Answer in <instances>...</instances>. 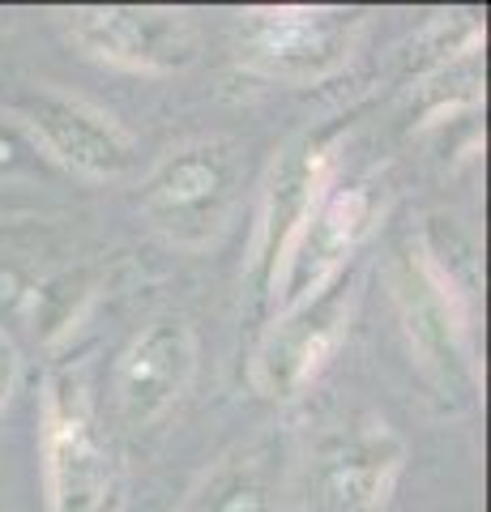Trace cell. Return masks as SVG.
<instances>
[{
  "label": "cell",
  "mask_w": 491,
  "mask_h": 512,
  "mask_svg": "<svg viewBox=\"0 0 491 512\" xmlns=\"http://www.w3.org/2000/svg\"><path fill=\"white\" fill-rule=\"evenodd\" d=\"M363 278L355 265L342 278H334L325 291L308 295L295 308H282L274 325L265 329L252 355V384L269 402H291L325 372V363L338 355V346L351 333V320L359 308Z\"/></svg>",
  "instance_id": "6"
},
{
  "label": "cell",
  "mask_w": 491,
  "mask_h": 512,
  "mask_svg": "<svg viewBox=\"0 0 491 512\" xmlns=\"http://www.w3.org/2000/svg\"><path fill=\"white\" fill-rule=\"evenodd\" d=\"M197 376V329L180 312H158L120 350L112 372L116 419L129 431L163 423Z\"/></svg>",
  "instance_id": "11"
},
{
  "label": "cell",
  "mask_w": 491,
  "mask_h": 512,
  "mask_svg": "<svg viewBox=\"0 0 491 512\" xmlns=\"http://www.w3.org/2000/svg\"><path fill=\"white\" fill-rule=\"evenodd\" d=\"M483 52V26L470 13H440L419 35V43L410 47V73L419 77H440L466 64Z\"/></svg>",
  "instance_id": "12"
},
{
  "label": "cell",
  "mask_w": 491,
  "mask_h": 512,
  "mask_svg": "<svg viewBox=\"0 0 491 512\" xmlns=\"http://www.w3.org/2000/svg\"><path fill=\"white\" fill-rule=\"evenodd\" d=\"M406 470V440L385 419L363 414L312 448L308 508L312 512H380Z\"/></svg>",
  "instance_id": "8"
},
{
  "label": "cell",
  "mask_w": 491,
  "mask_h": 512,
  "mask_svg": "<svg viewBox=\"0 0 491 512\" xmlns=\"http://www.w3.org/2000/svg\"><path fill=\"white\" fill-rule=\"evenodd\" d=\"M18 124L39 141L56 171L86 180H124L137 167V141L112 111L60 86H35L18 103Z\"/></svg>",
  "instance_id": "10"
},
{
  "label": "cell",
  "mask_w": 491,
  "mask_h": 512,
  "mask_svg": "<svg viewBox=\"0 0 491 512\" xmlns=\"http://www.w3.org/2000/svg\"><path fill=\"white\" fill-rule=\"evenodd\" d=\"M393 308L423 380L449 402H470L483 384L470 303L423 235H410L389 265Z\"/></svg>",
  "instance_id": "1"
},
{
  "label": "cell",
  "mask_w": 491,
  "mask_h": 512,
  "mask_svg": "<svg viewBox=\"0 0 491 512\" xmlns=\"http://www.w3.org/2000/svg\"><path fill=\"white\" fill-rule=\"evenodd\" d=\"M342 133H346L342 120L304 128L269 163L265 188H261V210H257V231H252V274H257L265 295L274 286V278L282 274L295 239L304 235L308 218L316 214V205L338 184Z\"/></svg>",
  "instance_id": "5"
},
{
  "label": "cell",
  "mask_w": 491,
  "mask_h": 512,
  "mask_svg": "<svg viewBox=\"0 0 491 512\" xmlns=\"http://www.w3.org/2000/svg\"><path fill=\"white\" fill-rule=\"evenodd\" d=\"M0 171L5 175H47L56 171L52 158L39 150V141L18 124L13 111L0 107Z\"/></svg>",
  "instance_id": "14"
},
{
  "label": "cell",
  "mask_w": 491,
  "mask_h": 512,
  "mask_svg": "<svg viewBox=\"0 0 491 512\" xmlns=\"http://www.w3.org/2000/svg\"><path fill=\"white\" fill-rule=\"evenodd\" d=\"M18 380H22V355H18V346H13L9 333L0 329V414H5Z\"/></svg>",
  "instance_id": "15"
},
{
  "label": "cell",
  "mask_w": 491,
  "mask_h": 512,
  "mask_svg": "<svg viewBox=\"0 0 491 512\" xmlns=\"http://www.w3.org/2000/svg\"><path fill=\"white\" fill-rule=\"evenodd\" d=\"M244 158L227 137H193L171 146L146 171L137 210L163 244L180 252H205L218 244L240 201Z\"/></svg>",
  "instance_id": "2"
},
{
  "label": "cell",
  "mask_w": 491,
  "mask_h": 512,
  "mask_svg": "<svg viewBox=\"0 0 491 512\" xmlns=\"http://www.w3.org/2000/svg\"><path fill=\"white\" fill-rule=\"evenodd\" d=\"M368 13L334 5H257L235 13V64L265 82L316 86L342 73L359 52Z\"/></svg>",
  "instance_id": "3"
},
{
  "label": "cell",
  "mask_w": 491,
  "mask_h": 512,
  "mask_svg": "<svg viewBox=\"0 0 491 512\" xmlns=\"http://www.w3.org/2000/svg\"><path fill=\"white\" fill-rule=\"evenodd\" d=\"M380 214H385V188L380 184L355 180L329 188L325 201L316 205V214L308 218L304 235L295 239L282 274L269 286V303L278 312L295 308L308 295L325 291L334 278H342L355 265L359 248L368 244V235L376 231Z\"/></svg>",
  "instance_id": "9"
},
{
  "label": "cell",
  "mask_w": 491,
  "mask_h": 512,
  "mask_svg": "<svg viewBox=\"0 0 491 512\" xmlns=\"http://www.w3.org/2000/svg\"><path fill=\"white\" fill-rule=\"evenodd\" d=\"M39 470L47 512H112L120 470L86 384L52 372L39 397Z\"/></svg>",
  "instance_id": "4"
},
{
  "label": "cell",
  "mask_w": 491,
  "mask_h": 512,
  "mask_svg": "<svg viewBox=\"0 0 491 512\" xmlns=\"http://www.w3.org/2000/svg\"><path fill=\"white\" fill-rule=\"evenodd\" d=\"M65 35L90 60L124 73L171 77L201 56V30L193 13L154 5H90L60 13Z\"/></svg>",
  "instance_id": "7"
},
{
  "label": "cell",
  "mask_w": 491,
  "mask_h": 512,
  "mask_svg": "<svg viewBox=\"0 0 491 512\" xmlns=\"http://www.w3.org/2000/svg\"><path fill=\"white\" fill-rule=\"evenodd\" d=\"M193 512H274V504H269V487L261 483L257 466H231L210 478Z\"/></svg>",
  "instance_id": "13"
}]
</instances>
